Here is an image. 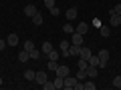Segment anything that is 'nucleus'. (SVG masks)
<instances>
[{"mask_svg":"<svg viewBox=\"0 0 121 90\" xmlns=\"http://www.w3.org/2000/svg\"><path fill=\"white\" fill-rule=\"evenodd\" d=\"M35 76H36V72H35V70H24V80H28V82H32V80H35Z\"/></svg>","mask_w":121,"mask_h":90,"instance_id":"17","label":"nucleus"},{"mask_svg":"<svg viewBox=\"0 0 121 90\" xmlns=\"http://www.w3.org/2000/svg\"><path fill=\"white\" fill-rule=\"evenodd\" d=\"M79 54H81V46H77V44H71L69 50H67L63 56H79Z\"/></svg>","mask_w":121,"mask_h":90,"instance_id":"3","label":"nucleus"},{"mask_svg":"<svg viewBox=\"0 0 121 90\" xmlns=\"http://www.w3.org/2000/svg\"><path fill=\"white\" fill-rule=\"evenodd\" d=\"M95 88H97V84L93 82V78H89V80L83 82V90H95Z\"/></svg>","mask_w":121,"mask_h":90,"instance_id":"11","label":"nucleus"},{"mask_svg":"<svg viewBox=\"0 0 121 90\" xmlns=\"http://www.w3.org/2000/svg\"><path fill=\"white\" fill-rule=\"evenodd\" d=\"M69 46H71L69 40H60V54H65V52L69 50Z\"/></svg>","mask_w":121,"mask_h":90,"instance_id":"22","label":"nucleus"},{"mask_svg":"<svg viewBox=\"0 0 121 90\" xmlns=\"http://www.w3.org/2000/svg\"><path fill=\"white\" fill-rule=\"evenodd\" d=\"M97 74H99L97 66H89V68H87V78H93V80H95V78H97Z\"/></svg>","mask_w":121,"mask_h":90,"instance_id":"10","label":"nucleus"},{"mask_svg":"<svg viewBox=\"0 0 121 90\" xmlns=\"http://www.w3.org/2000/svg\"><path fill=\"white\" fill-rule=\"evenodd\" d=\"M109 14H121V4H115L111 10H109Z\"/></svg>","mask_w":121,"mask_h":90,"instance_id":"28","label":"nucleus"},{"mask_svg":"<svg viewBox=\"0 0 121 90\" xmlns=\"http://www.w3.org/2000/svg\"><path fill=\"white\" fill-rule=\"evenodd\" d=\"M71 44L83 46V34H79V32H73V36H71Z\"/></svg>","mask_w":121,"mask_h":90,"instance_id":"8","label":"nucleus"},{"mask_svg":"<svg viewBox=\"0 0 121 90\" xmlns=\"http://www.w3.org/2000/svg\"><path fill=\"white\" fill-rule=\"evenodd\" d=\"M85 78H87V70L79 68V70H77V80H81V82H83V80H85Z\"/></svg>","mask_w":121,"mask_h":90,"instance_id":"25","label":"nucleus"},{"mask_svg":"<svg viewBox=\"0 0 121 90\" xmlns=\"http://www.w3.org/2000/svg\"><path fill=\"white\" fill-rule=\"evenodd\" d=\"M6 46H8V44H6V40H4V38H0V50H4Z\"/></svg>","mask_w":121,"mask_h":90,"instance_id":"34","label":"nucleus"},{"mask_svg":"<svg viewBox=\"0 0 121 90\" xmlns=\"http://www.w3.org/2000/svg\"><path fill=\"white\" fill-rule=\"evenodd\" d=\"M47 68H48V70H52V72H55V70L59 68V60H48V64H47Z\"/></svg>","mask_w":121,"mask_h":90,"instance_id":"23","label":"nucleus"},{"mask_svg":"<svg viewBox=\"0 0 121 90\" xmlns=\"http://www.w3.org/2000/svg\"><path fill=\"white\" fill-rule=\"evenodd\" d=\"M59 54H60V52H56V50H55V48H52V50H51V52H48V54H47V56H48V60H59Z\"/></svg>","mask_w":121,"mask_h":90,"instance_id":"27","label":"nucleus"},{"mask_svg":"<svg viewBox=\"0 0 121 90\" xmlns=\"http://www.w3.org/2000/svg\"><path fill=\"white\" fill-rule=\"evenodd\" d=\"M52 84H55V90H60V88H63V86H65V78H60V76H56V78H55V82H52Z\"/></svg>","mask_w":121,"mask_h":90,"instance_id":"18","label":"nucleus"},{"mask_svg":"<svg viewBox=\"0 0 121 90\" xmlns=\"http://www.w3.org/2000/svg\"><path fill=\"white\" fill-rule=\"evenodd\" d=\"M6 44H8V46H16L18 44V36L16 34H8L6 36Z\"/></svg>","mask_w":121,"mask_h":90,"instance_id":"12","label":"nucleus"},{"mask_svg":"<svg viewBox=\"0 0 121 90\" xmlns=\"http://www.w3.org/2000/svg\"><path fill=\"white\" fill-rule=\"evenodd\" d=\"M51 50H52V44H51V42H43V48H40V52H44V54H48Z\"/></svg>","mask_w":121,"mask_h":90,"instance_id":"24","label":"nucleus"},{"mask_svg":"<svg viewBox=\"0 0 121 90\" xmlns=\"http://www.w3.org/2000/svg\"><path fill=\"white\" fill-rule=\"evenodd\" d=\"M39 58H40V50L32 48V50H30V60H39Z\"/></svg>","mask_w":121,"mask_h":90,"instance_id":"26","label":"nucleus"},{"mask_svg":"<svg viewBox=\"0 0 121 90\" xmlns=\"http://www.w3.org/2000/svg\"><path fill=\"white\" fill-rule=\"evenodd\" d=\"M32 48H35V42H32V40H26V42H24V50H32Z\"/></svg>","mask_w":121,"mask_h":90,"instance_id":"29","label":"nucleus"},{"mask_svg":"<svg viewBox=\"0 0 121 90\" xmlns=\"http://www.w3.org/2000/svg\"><path fill=\"white\" fill-rule=\"evenodd\" d=\"M109 24L111 26H119L121 24V14H109Z\"/></svg>","mask_w":121,"mask_h":90,"instance_id":"9","label":"nucleus"},{"mask_svg":"<svg viewBox=\"0 0 121 90\" xmlns=\"http://www.w3.org/2000/svg\"><path fill=\"white\" fill-rule=\"evenodd\" d=\"M44 6H47V8L51 10L52 6H55V0H44Z\"/></svg>","mask_w":121,"mask_h":90,"instance_id":"33","label":"nucleus"},{"mask_svg":"<svg viewBox=\"0 0 121 90\" xmlns=\"http://www.w3.org/2000/svg\"><path fill=\"white\" fill-rule=\"evenodd\" d=\"M51 14H52V16H59V14H60V8H59V6H52V8H51Z\"/></svg>","mask_w":121,"mask_h":90,"instance_id":"32","label":"nucleus"},{"mask_svg":"<svg viewBox=\"0 0 121 90\" xmlns=\"http://www.w3.org/2000/svg\"><path fill=\"white\" fill-rule=\"evenodd\" d=\"M77 18V8H69L67 10V20H75Z\"/></svg>","mask_w":121,"mask_h":90,"instance_id":"21","label":"nucleus"},{"mask_svg":"<svg viewBox=\"0 0 121 90\" xmlns=\"http://www.w3.org/2000/svg\"><path fill=\"white\" fill-rule=\"evenodd\" d=\"M28 58H30V52H28V50L18 52V62H28Z\"/></svg>","mask_w":121,"mask_h":90,"instance_id":"14","label":"nucleus"},{"mask_svg":"<svg viewBox=\"0 0 121 90\" xmlns=\"http://www.w3.org/2000/svg\"><path fill=\"white\" fill-rule=\"evenodd\" d=\"M93 54L91 52V48H87V46H81V54H79V58H85V60H89V56Z\"/></svg>","mask_w":121,"mask_h":90,"instance_id":"13","label":"nucleus"},{"mask_svg":"<svg viewBox=\"0 0 121 90\" xmlns=\"http://www.w3.org/2000/svg\"><path fill=\"white\" fill-rule=\"evenodd\" d=\"M43 20H44V18H43V14H40V12H36L35 16H32V24H35V26H40V24H43Z\"/></svg>","mask_w":121,"mask_h":90,"instance_id":"19","label":"nucleus"},{"mask_svg":"<svg viewBox=\"0 0 121 90\" xmlns=\"http://www.w3.org/2000/svg\"><path fill=\"white\" fill-rule=\"evenodd\" d=\"M75 32H79V34H83V36H85L87 32H89V24H87V22H79V24H77V28H75Z\"/></svg>","mask_w":121,"mask_h":90,"instance_id":"5","label":"nucleus"},{"mask_svg":"<svg viewBox=\"0 0 121 90\" xmlns=\"http://www.w3.org/2000/svg\"><path fill=\"white\" fill-rule=\"evenodd\" d=\"M87 62H89V66H97V68H99V56L97 54H91Z\"/></svg>","mask_w":121,"mask_h":90,"instance_id":"15","label":"nucleus"},{"mask_svg":"<svg viewBox=\"0 0 121 90\" xmlns=\"http://www.w3.org/2000/svg\"><path fill=\"white\" fill-rule=\"evenodd\" d=\"M99 68H105V66H107V62H109V50H99Z\"/></svg>","mask_w":121,"mask_h":90,"instance_id":"1","label":"nucleus"},{"mask_svg":"<svg viewBox=\"0 0 121 90\" xmlns=\"http://www.w3.org/2000/svg\"><path fill=\"white\" fill-rule=\"evenodd\" d=\"M0 86H2V76H0Z\"/></svg>","mask_w":121,"mask_h":90,"instance_id":"35","label":"nucleus"},{"mask_svg":"<svg viewBox=\"0 0 121 90\" xmlns=\"http://www.w3.org/2000/svg\"><path fill=\"white\" fill-rule=\"evenodd\" d=\"M99 34H101V36H105V38H109V34H111V30H109V26L101 24V26H99Z\"/></svg>","mask_w":121,"mask_h":90,"instance_id":"16","label":"nucleus"},{"mask_svg":"<svg viewBox=\"0 0 121 90\" xmlns=\"http://www.w3.org/2000/svg\"><path fill=\"white\" fill-rule=\"evenodd\" d=\"M55 72H56V76H60V78L71 76V68H69V66H65V64H59V68H56Z\"/></svg>","mask_w":121,"mask_h":90,"instance_id":"2","label":"nucleus"},{"mask_svg":"<svg viewBox=\"0 0 121 90\" xmlns=\"http://www.w3.org/2000/svg\"><path fill=\"white\" fill-rule=\"evenodd\" d=\"M40 86H43L44 90H55V84H52V82H48V80L44 82V84H40Z\"/></svg>","mask_w":121,"mask_h":90,"instance_id":"30","label":"nucleus"},{"mask_svg":"<svg viewBox=\"0 0 121 90\" xmlns=\"http://www.w3.org/2000/svg\"><path fill=\"white\" fill-rule=\"evenodd\" d=\"M36 12H39V10H36V6H35V4H26V6H24V14H26L28 18H32Z\"/></svg>","mask_w":121,"mask_h":90,"instance_id":"6","label":"nucleus"},{"mask_svg":"<svg viewBox=\"0 0 121 90\" xmlns=\"http://www.w3.org/2000/svg\"><path fill=\"white\" fill-rule=\"evenodd\" d=\"M63 32H65V34H73V32H75V26L71 24V22H67V24L63 26Z\"/></svg>","mask_w":121,"mask_h":90,"instance_id":"20","label":"nucleus"},{"mask_svg":"<svg viewBox=\"0 0 121 90\" xmlns=\"http://www.w3.org/2000/svg\"><path fill=\"white\" fill-rule=\"evenodd\" d=\"M75 84H77V76H67V78H65V86H63V88L73 90V88H75Z\"/></svg>","mask_w":121,"mask_h":90,"instance_id":"4","label":"nucleus"},{"mask_svg":"<svg viewBox=\"0 0 121 90\" xmlns=\"http://www.w3.org/2000/svg\"><path fill=\"white\" fill-rule=\"evenodd\" d=\"M113 86H115V88H121V76H115V78H113Z\"/></svg>","mask_w":121,"mask_h":90,"instance_id":"31","label":"nucleus"},{"mask_svg":"<svg viewBox=\"0 0 121 90\" xmlns=\"http://www.w3.org/2000/svg\"><path fill=\"white\" fill-rule=\"evenodd\" d=\"M47 80H48V78H47V72H44V70L36 72V76H35V82H36V84H44Z\"/></svg>","mask_w":121,"mask_h":90,"instance_id":"7","label":"nucleus"}]
</instances>
